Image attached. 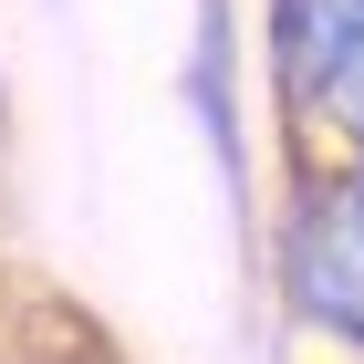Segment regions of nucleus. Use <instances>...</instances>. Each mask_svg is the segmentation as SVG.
I'll return each instance as SVG.
<instances>
[{"instance_id": "7ed1b4c3", "label": "nucleus", "mask_w": 364, "mask_h": 364, "mask_svg": "<svg viewBox=\"0 0 364 364\" xmlns=\"http://www.w3.org/2000/svg\"><path fill=\"white\" fill-rule=\"evenodd\" d=\"M188 105L208 125V156H219V188L250 229V146H240V21L229 0H198V53H188Z\"/></svg>"}, {"instance_id": "f257e3e1", "label": "nucleus", "mask_w": 364, "mask_h": 364, "mask_svg": "<svg viewBox=\"0 0 364 364\" xmlns=\"http://www.w3.org/2000/svg\"><path fill=\"white\" fill-rule=\"evenodd\" d=\"M291 177H364V0H260Z\"/></svg>"}, {"instance_id": "20e7f679", "label": "nucleus", "mask_w": 364, "mask_h": 364, "mask_svg": "<svg viewBox=\"0 0 364 364\" xmlns=\"http://www.w3.org/2000/svg\"><path fill=\"white\" fill-rule=\"evenodd\" d=\"M0 125H11V94H0Z\"/></svg>"}, {"instance_id": "f03ea898", "label": "nucleus", "mask_w": 364, "mask_h": 364, "mask_svg": "<svg viewBox=\"0 0 364 364\" xmlns=\"http://www.w3.org/2000/svg\"><path fill=\"white\" fill-rule=\"evenodd\" d=\"M271 302L302 343L364 364V177H291L271 219Z\"/></svg>"}]
</instances>
